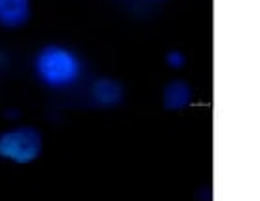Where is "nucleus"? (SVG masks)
Instances as JSON below:
<instances>
[{
	"label": "nucleus",
	"mask_w": 260,
	"mask_h": 201,
	"mask_svg": "<svg viewBox=\"0 0 260 201\" xmlns=\"http://www.w3.org/2000/svg\"><path fill=\"white\" fill-rule=\"evenodd\" d=\"M156 2H159V0H156Z\"/></svg>",
	"instance_id": "nucleus-8"
},
{
	"label": "nucleus",
	"mask_w": 260,
	"mask_h": 201,
	"mask_svg": "<svg viewBox=\"0 0 260 201\" xmlns=\"http://www.w3.org/2000/svg\"><path fill=\"white\" fill-rule=\"evenodd\" d=\"M91 99L95 105L105 108L116 107L123 100V87L112 78H99L91 86Z\"/></svg>",
	"instance_id": "nucleus-4"
},
{
	"label": "nucleus",
	"mask_w": 260,
	"mask_h": 201,
	"mask_svg": "<svg viewBox=\"0 0 260 201\" xmlns=\"http://www.w3.org/2000/svg\"><path fill=\"white\" fill-rule=\"evenodd\" d=\"M166 63L171 66V69H182L184 63H186V57H184V53H182V51L171 50L166 55Z\"/></svg>",
	"instance_id": "nucleus-6"
},
{
	"label": "nucleus",
	"mask_w": 260,
	"mask_h": 201,
	"mask_svg": "<svg viewBox=\"0 0 260 201\" xmlns=\"http://www.w3.org/2000/svg\"><path fill=\"white\" fill-rule=\"evenodd\" d=\"M192 87L188 86L184 80H171L161 93L164 108L166 110H182L192 103Z\"/></svg>",
	"instance_id": "nucleus-5"
},
{
	"label": "nucleus",
	"mask_w": 260,
	"mask_h": 201,
	"mask_svg": "<svg viewBox=\"0 0 260 201\" xmlns=\"http://www.w3.org/2000/svg\"><path fill=\"white\" fill-rule=\"evenodd\" d=\"M42 146V133L32 125H15L0 133V158L17 165L37 161Z\"/></svg>",
	"instance_id": "nucleus-2"
},
{
	"label": "nucleus",
	"mask_w": 260,
	"mask_h": 201,
	"mask_svg": "<svg viewBox=\"0 0 260 201\" xmlns=\"http://www.w3.org/2000/svg\"><path fill=\"white\" fill-rule=\"evenodd\" d=\"M4 66H6V55H4L2 51H0V71H2Z\"/></svg>",
	"instance_id": "nucleus-7"
},
{
	"label": "nucleus",
	"mask_w": 260,
	"mask_h": 201,
	"mask_svg": "<svg viewBox=\"0 0 260 201\" xmlns=\"http://www.w3.org/2000/svg\"><path fill=\"white\" fill-rule=\"evenodd\" d=\"M82 61L65 46L48 44L35 55V74L40 84L50 89H69L82 78Z\"/></svg>",
	"instance_id": "nucleus-1"
},
{
	"label": "nucleus",
	"mask_w": 260,
	"mask_h": 201,
	"mask_svg": "<svg viewBox=\"0 0 260 201\" xmlns=\"http://www.w3.org/2000/svg\"><path fill=\"white\" fill-rule=\"evenodd\" d=\"M32 15L30 0H0V27L2 29H21Z\"/></svg>",
	"instance_id": "nucleus-3"
}]
</instances>
